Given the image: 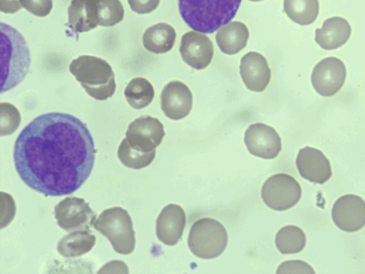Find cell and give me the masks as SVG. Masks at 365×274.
<instances>
[{
	"label": "cell",
	"instance_id": "cell-1",
	"mask_svg": "<svg viewBox=\"0 0 365 274\" xmlns=\"http://www.w3.org/2000/svg\"><path fill=\"white\" fill-rule=\"evenodd\" d=\"M96 151L87 126L68 113L35 118L21 131L14 148L16 172L30 188L46 196L74 193L93 168Z\"/></svg>",
	"mask_w": 365,
	"mask_h": 274
},
{
	"label": "cell",
	"instance_id": "cell-2",
	"mask_svg": "<svg viewBox=\"0 0 365 274\" xmlns=\"http://www.w3.org/2000/svg\"><path fill=\"white\" fill-rule=\"evenodd\" d=\"M242 0H178L181 17L191 29L211 34L229 23Z\"/></svg>",
	"mask_w": 365,
	"mask_h": 274
},
{
	"label": "cell",
	"instance_id": "cell-3",
	"mask_svg": "<svg viewBox=\"0 0 365 274\" xmlns=\"http://www.w3.org/2000/svg\"><path fill=\"white\" fill-rule=\"evenodd\" d=\"M1 93L19 85L29 72L31 56L27 43L14 28L1 22Z\"/></svg>",
	"mask_w": 365,
	"mask_h": 274
},
{
	"label": "cell",
	"instance_id": "cell-4",
	"mask_svg": "<svg viewBox=\"0 0 365 274\" xmlns=\"http://www.w3.org/2000/svg\"><path fill=\"white\" fill-rule=\"evenodd\" d=\"M69 71L86 93L98 101H105L115 93L116 83L110 65L98 57L83 55L72 60Z\"/></svg>",
	"mask_w": 365,
	"mask_h": 274
},
{
	"label": "cell",
	"instance_id": "cell-5",
	"mask_svg": "<svg viewBox=\"0 0 365 274\" xmlns=\"http://www.w3.org/2000/svg\"><path fill=\"white\" fill-rule=\"evenodd\" d=\"M93 226L109 240L116 253L128 255L134 250L135 237L133 221L128 212L123 208L116 206L104 210Z\"/></svg>",
	"mask_w": 365,
	"mask_h": 274
},
{
	"label": "cell",
	"instance_id": "cell-6",
	"mask_svg": "<svg viewBox=\"0 0 365 274\" xmlns=\"http://www.w3.org/2000/svg\"><path fill=\"white\" fill-rule=\"evenodd\" d=\"M228 241L225 227L217 220L203 218L195 221L190 230L187 244L197 257L212 259L220 255Z\"/></svg>",
	"mask_w": 365,
	"mask_h": 274
},
{
	"label": "cell",
	"instance_id": "cell-7",
	"mask_svg": "<svg viewBox=\"0 0 365 274\" xmlns=\"http://www.w3.org/2000/svg\"><path fill=\"white\" fill-rule=\"evenodd\" d=\"M302 196L299 183L290 175L277 173L263 184L261 197L270 208L282 211L295 206Z\"/></svg>",
	"mask_w": 365,
	"mask_h": 274
},
{
	"label": "cell",
	"instance_id": "cell-8",
	"mask_svg": "<svg viewBox=\"0 0 365 274\" xmlns=\"http://www.w3.org/2000/svg\"><path fill=\"white\" fill-rule=\"evenodd\" d=\"M54 215L59 227L66 231L89 230L96 215L83 198L67 197L54 208Z\"/></svg>",
	"mask_w": 365,
	"mask_h": 274
},
{
	"label": "cell",
	"instance_id": "cell-9",
	"mask_svg": "<svg viewBox=\"0 0 365 274\" xmlns=\"http://www.w3.org/2000/svg\"><path fill=\"white\" fill-rule=\"evenodd\" d=\"M165 136L164 127L156 118L143 116L131 122L125 132L129 145L142 152L155 151Z\"/></svg>",
	"mask_w": 365,
	"mask_h": 274
},
{
	"label": "cell",
	"instance_id": "cell-10",
	"mask_svg": "<svg viewBox=\"0 0 365 274\" xmlns=\"http://www.w3.org/2000/svg\"><path fill=\"white\" fill-rule=\"evenodd\" d=\"M346 76V67L342 61L336 57H327L316 64L311 80L314 88L319 95L330 97L341 89Z\"/></svg>",
	"mask_w": 365,
	"mask_h": 274
},
{
	"label": "cell",
	"instance_id": "cell-11",
	"mask_svg": "<svg viewBox=\"0 0 365 274\" xmlns=\"http://www.w3.org/2000/svg\"><path fill=\"white\" fill-rule=\"evenodd\" d=\"M245 143L249 152L264 159H272L282 149L280 136L272 127L262 123L251 124L245 133Z\"/></svg>",
	"mask_w": 365,
	"mask_h": 274
},
{
	"label": "cell",
	"instance_id": "cell-12",
	"mask_svg": "<svg viewBox=\"0 0 365 274\" xmlns=\"http://www.w3.org/2000/svg\"><path fill=\"white\" fill-rule=\"evenodd\" d=\"M331 216L335 225L346 232H356L365 225V201L359 196L348 194L334 203Z\"/></svg>",
	"mask_w": 365,
	"mask_h": 274
},
{
	"label": "cell",
	"instance_id": "cell-13",
	"mask_svg": "<svg viewBox=\"0 0 365 274\" xmlns=\"http://www.w3.org/2000/svg\"><path fill=\"white\" fill-rule=\"evenodd\" d=\"M180 52L187 65L200 70L210 64L214 50L212 41L204 33L190 31L182 36Z\"/></svg>",
	"mask_w": 365,
	"mask_h": 274
},
{
	"label": "cell",
	"instance_id": "cell-14",
	"mask_svg": "<svg viewBox=\"0 0 365 274\" xmlns=\"http://www.w3.org/2000/svg\"><path fill=\"white\" fill-rule=\"evenodd\" d=\"M160 102L161 108L168 118L180 120L190 112L192 95L185 83L173 81L168 83L163 89Z\"/></svg>",
	"mask_w": 365,
	"mask_h": 274
},
{
	"label": "cell",
	"instance_id": "cell-15",
	"mask_svg": "<svg viewBox=\"0 0 365 274\" xmlns=\"http://www.w3.org/2000/svg\"><path fill=\"white\" fill-rule=\"evenodd\" d=\"M298 171L304 178L319 184L327 182L331 176V168L324 153L314 148L299 150L296 159Z\"/></svg>",
	"mask_w": 365,
	"mask_h": 274
},
{
	"label": "cell",
	"instance_id": "cell-16",
	"mask_svg": "<svg viewBox=\"0 0 365 274\" xmlns=\"http://www.w3.org/2000/svg\"><path fill=\"white\" fill-rule=\"evenodd\" d=\"M185 223V213L180 206H166L156 220L155 231L158 240L167 245L177 244L182 238Z\"/></svg>",
	"mask_w": 365,
	"mask_h": 274
},
{
	"label": "cell",
	"instance_id": "cell-17",
	"mask_svg": "<svg viewBox=\"0 0 365 274\" xmlns=\"http://www.w3.org/2000/svg\"><path fill=\"white\" fill-rule=\"evenodd\" d=\"M240 71L246 87L253 91H264L270 81L271 71L268 63L257 52L251 51L242 56Z\"/></svg>",
	"mask_w": 365,
	"mask_h": 274
},
{
	"label": "cell",
	"instance_id": "cell-18",
	"mask_svg": "<svg viewBox=\"0 0 365 274\" xmlns=\"http://www.w3.org/2000/svg\"><path fill=\"white\" fill-rule=\"evenodd\" d=\"M68 23L75 32L89 31L99 26L98 0H71Z\"/></svg>",
	"mask_w": 365,
	"mask_h": 274
},
{
	"label": "cell",
	"instance_id": "cell-19",
	"mask_svg": "<svg viewBox=\"0 0 365 274\" xmlns=\"http://www.w3.org/2000/svg\"><path fill=\"white\" fill-rule=\"evenodd\" d=\"M351 28L349 22L339 16L326 19L321 29L315 31L316 42L325 50L336 49L349 39Z\"/></svg>",
	"mask_w": 365,
	"mask_h": 274
},
{
	"label": "cell",
	"instance_id": "cell-20",
	"mask_svg": "<svg viewBox=\"0 0 365 274\" xmlns=\"http://www.w3.org/2000/svg\"><path fill=\"white\" fill-rule=\"evenodd\" d=\"M215 39L224 54L232 55L245 47L249 39V31L243 23L231 21L220 28Z\"/></svg>",
	"mask_w": 365,
	"mask_h": 274
},
{
	"label": "cell",
	"instance_id": "cell-21",
	"mask_svg": "<svg viewBox=\"0 0 365 274\" xmlns=\"http://www.w3.org/2000/svg\"><path fill=\"white\" fill-rule=\"evenodd\" d=\"M176 39L173 26L158 23L148 28L143 36L145 49L154 54H164L172 49Z\"/></svg>",
	"mask_w": 365,
	"mask_h": 274
},
{
	"label": "cell",
	"instance_id": "cell-22",
	"mask_svg": "<svg viewBox=\"0 0 365 274\" xmlns=\"http://www.w3.org/2000/svg\"><path fill=\"white\" fill-rule=\"evenodd\" d=\"M96 238L89 230H78L63 236L57 245L58 253L66 258L80 257L95 245Z\"/></svg>",
	"mask_w": 365,
	"mask_h": 274
},
{
	"label": "cell",
	"instance_id": "cell-23",
	"mask_svg": "<svg viewBox=\"0 0 365 274\" xmlns=\"http://www.w3.org/2000/svg\"><path fill=\"white\" fill-rule=\"evenodd\" d=\"M318 0H284V11L294 22L300 25L313 23L319 14Z\"/></svg>",
	"mask_w": 365,
	"mask_h": 274
},
{
	"label": "cell",
	"instance_id": "cell-24",
	"mask_svg": "<svg viewBox=\"0 0 365 274\" xmlns=\"http://www.w3.org/2000/svg\"><path fill=\"white\" fill-rule=\"evenodd\" d=\"M154 95L152 84L142 77L130 80L124 90L127 102L135 109H142L148 106L152 102Z\"/></svg>",
	"mask_w": 365,
	"mask_h": 274
},
{
	"label": "cell",
	"instance_id": "cell-25",
	"mask_svg": "<svg viewBox=\"0 0 365 274\" xmlns=\"http://www.w3.org/2000/svg\"><path fill=\"white\" fill-rule=\"evenodd\" d=\"M275 244L282 254H293L302 251L306 245V235L301 228L287 225L276 235Z\"/></svg>",
	"mask_w": 365,
	"mask_h": 274
},
{
	"label": "cell",
	"instance_id": "cell-26",
	"mask_svg": "<svg viewBox=\"0 0 365 274\" xmlns=\"http://www.w3.org/2000/svg\"><path fill=\"white\" fill-rule=\"evenodd\" d=\"M117 153L119 160L124 166L138 170L148 166L153 161L156 151L145 153L133 148L125 138L119 145Z\"/></svg>",
	"mask_w": 365,
	"mask_h": 274
},
{
	"label": "cell",
	"instance_id": "cell-27",
	"mask_svg": "<svg viewBox=\"0 0 365 274\" xmlns=\"http://www.w3.org/2000/svg\"><path fill=\"white\" fill-rule=\"evenodd\" d=\"M99 26L110 27L124 17V9L120 0H98Z\"/></svg>",
	"mask_w": 365,
	"mask_h": 274
},
{
	"label": "cell",
	"instance_id": "cell-28",
	"mask_svg": "<svg viewBox=\"0 0 365 274\" xmlns=\"http://www.w3.org/2000/svg\"><path fill=\"white\" fill-rule=\"evenodd\" d=\"M0 116L1 136L12 134L19 128L21 115L14 105L9 103H1Z\"/></svg>",
	"mask_w": 365,
	"mask_h": 274
},
{
	"label": "cell",
	"instance_id": "cell-29",
	"mask_svg": "<svg viewBox=\"0 0 365 274\" xmlns=\"http://www.w3.org/2000/svg\"><path fill=\"white\" fill-rule=\"evenodd\" d=\"M19 2L22 7L39 17L47 16L53 8L52 0H19Z\"/></svg>",
	"mask_w": 365,
	"mask_h": 274
},
{
	"label": "cell",
	"instance_id": "cell-30",
	"mask_svg": "<svg viewBox=\"0 0 365 274\" xmlns=\"http://www.w3.org/2000/svg\"><path fill=\"white\" fill-rule=\"evenodd\" d=\"M277 273H314L312 268L302 260H289L282 263L277 271Z\"/></svg>",
	"mask_w": 365,
	"mask_h": 274
},
{
	"label": "cell",
	"instance_id": "cell-31",
	"mask_svg": "<svg viewBox=\"0 0 365 274\" xmlns=\"http://www.w3.org/2000/svg\"><path fill=\"white\" fill-rule=\"evenodd\" d=\"M131 10L138 14H149L155 10L160 0H128Z\"/></svg>",
	"mask_w": 365,
	"mask_h": 274
},
{
	"label": "cell",
	"instance_id": "cell-32",
	"mask_svg": "<svg viewBox=\"0 0 365 274\" xmlns=\"http://www.w3.org/2000/svg\"><path fill=\"white\" fill-rule=\"evenodd\" d=\"M21 7L19 0H0V9L4 13L14 14Z\"/></svg>",
	"mask_w": 365,
	"mask_h": 274
},
{
	"label": "cell",
	"instance_id": "cell-33",
	"mask_svg": "<svg viewBox=\"0 0 365 274\" xmlns=\"http://www.w3.org/2000/svg\"><path fill=\"white\" fill-rule=\"evenodd\" d=\"M116 268L128 270V266L123 261L112 260L102 267L98 273H109L111 269H116Z\"/></svg>",
	"mask_w": 365,
	"mask_h": 274
},
{
	"label": "cell",
	"instance_id": "cell-34",
	"mask_svg": "<svg viewBox=\"0 0 365 274\" xmlns=\"http://www.w3.org/2000/svg\"><path fill=\"white\" fill-rule=\"evenodd\" d=\"M251 1H262V0H250Z\"/></svg>",
	"mask_w": 365,
	"mask_h": 274
}]
</instances>
